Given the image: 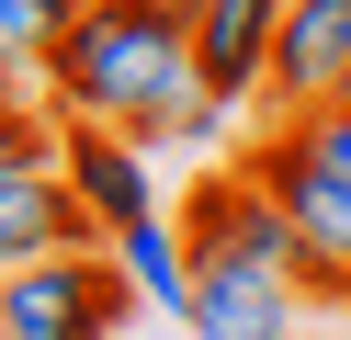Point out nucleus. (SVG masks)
Masks as SVG:
<instances>
[{
    "instance_id": "f257e3e1",
    "label": "nucleus",
    "mask_w": 351,
    "mask_h": 340,
    "mask_svg": "<svg viewBox=\"0 0 351 340\" xmlns=\"http://www.w3.org/2000/svg\"><path fill=\"white\" fill-rule=\"evenodd\" d=\"M57 125H114L136 148L182 136V113L204 102V68H193V12L182 0H80V23L46 45L34 68Z\"/></svg>"
},
{
    "instance_id": "f03ea898",
    "label": "nucleus",
    "mask_w": 351,
    "mask_h": 340,
    "mask_svg": "<svg viewBox=\"0 0 351 340\" xmlns=\"http://www.w3.org/2000/svg\"><path fill=\"white\" fill-rule=\"evenodd\" d=\"M136 306H147L136 272H125L102 238H80V249L23 261L12 284H0V340H125Z\"/></svg>"
},
{
    "instance_id": "7ed1b4c3",
    "label": "nucleus",
    "mask_w": 351,
    "mask_h": 340,
    "mask_svg": "<svg viewBox=\"0 0 351 340\" xmlns=\"http://www.w3.org/2000/svg\"><path fill=\"white\" fill-rule=\"evenodd\" d=\"M238 170H250L261 193H272L283 216H295V238H306V249H317V272H306V295H328V306H351V181H340V170H317V159H306V148H295L283 125H261Z\"/></svg>"
},
{
    "instance_id": "20e7f679",
    "label": "nucleus",
    "mask_w": 351,
    "mask_h": 340,
    "mask_svg": "<svg viewBox=\"0 0 351 340\" xmlns=\"http://www.w3.org/2000/svg\"><path fill=\"white\" fill-rule=\"evenodd\" d=\"M204 261V284H193V340H295V306L306 284L283 261H261V249H193Z\"/></svg>"
},
{
    "instance_id": "39448f33",
    "label": "nucleus",
    "mask_w": 351,
    "mask_h": 340,
    "mask_svg": "<svg viewBox=\"0 0 351 340\" xmlns=\"http://www.w3.org/2000/svg\"><path fill=\"white\" fill-rule=\"evenodd\" d=\"M57 170H69L80 216H91L102 238H125V227L159 216V170H147V148L114 136V125H57Z\"/></svg>"
},
{
    "instance_id": "423d86ee",
    "label": "nucleus",
    "mask_w": 351,
    "mask_h": 340,
    "mask_svg": "<svg viewBox=\"0 0 351 340\" xmlns=\"http://www.w3.org/2000/svg\"><path fill=\"white\" fill-rule=\"evenodd\" d=\"M351 80V0H283V45H272V80H261V113H317L340 102Z\"/></svg>"
},
{
    "instance_id": "0eeeda50",
    "label": "nucleus",
    "mask_w": 351,
    "mask_h": 340,
    "mask_svg": "<svg viewBox=\"0 0 351 340\" xmlns=\"http://www.w3.org/2000/svg\"><path fill=\"white\" fill-rule=\"evenodd\" d=\"M80 238H102V227L80 216L69 170H57V159H0V284H12L23 261H57V249H80Z\"/></svg>"
},
{
    "instance_id": "6e6552de",
    "label": "nucleus",
    "mask_w": 351,
    "mask_h": 340,
    "mask_svg": "<svg viewBox=\"0 0 351 340\" xmlns=\"http://www.w3.org/2000/svg\"><path fill=\"white\" fill-rule=\"evenodd\" d=\"M272 45H283V0H193V68H204V91H215V102L261 113Z\"/></svg>"
},
{
    "instance_id": "1a4fd4ad",
    "label": "nucleus",
    "mask_w": 351,
    "mask_h": 340,
    "mask_svg": "<svg viewBox=\"0 0 351 340\" xmlns=\"http://www.w3.org/2000/svg\"><path fill=\"white\" fill-rule=\"evenodd\" d=\"M114 261L136 272V295H147V306H170V317H193V284H204V261H193V238H182V216H147V227H125V238H114Z\"/></svg>"
},
{
    "instance_id": "9d476101",
    "label": "nucleus",
    "mask_w": 351,
    "mask_h": 340,
    "mask_svg": "<svg viewBox=\"0 0 351 340\" xmlns=\"http://www.w3.org/2000/svg\"><path fill=\"white\" fill-rule=\"evenodd\" d=\"M80 23V0H0V57L12 68H46V45Z\"/></svg>"
},
{
    "instance_id": "9b49d317",
    "label": "nucleus",
    "mask_w": 351,
    "mask_h": 340,
    "mask_svg": "<svg viewBox=\"0 0 351 340\" xmlns=\"http://www.w3.org/2000/svg\"><path fill=\"white\" fill-rule=\"evenodd\" d=\"M261 125H272V113H261ZM283 136H295L317 170H340V181H351V113H340V102H317V113H283Z\"/></svg>"
},
{
    "instance_id": "f8f14e48",
    "label": "nucleus",
    "mask_w": 351,
    "mask_h": 340,
    "mask_svg": "<svg viewBox=\"0 0 351 340\" xmlns=\"http://www.w3.org/2000/svg\"><path fill=\"white\" fill-rule=\"evenodd\" d=\"M0 159H57V113H34V102H0Z\"/></svg>"
},
{
    "instance_id": "ddd939ff",
    "label": "nucleus",
    "mask_w": 351,
    "mask_h": 340,
    "mask_svg": "<svg viewBox=\"0 0 351 340\" xmlns=\"http://www.w3.org/2000/svg\"><path fill=\"white\" fill-rule=\"evenodd\" d=\"M0 102H23V68H12V57H0Z\"/></svg>"
},
{
    "instance_id": "4468645a",
    "label": "nucleus",
    "mask_w": 351,
    "mask_h": 340,
    "mask_svg": "<svg viewBox=\"0 0 351 340\" xmlns=\"http://www.w3.org/2000/svg\"><path fill=\"white\" fill-rule=\"evenodd\" d=\"M340 113H351V80H340Z\"/></svg>"
},
{
    "instance_id": "2eb2a0df",
    "label": "nucleus",
    "mask_w": 351,
    "mask_h": 340,
    "mask_svg": "<svg viewBox=\"0 0 351 340\" xmlns=\"http://www.w3.org/2000/svg\"><path fill=\"white\" fill-rule=\"evenodd\" d=\"M182 12H193V0H182Z\"/></svg>"
}]
</instances>
